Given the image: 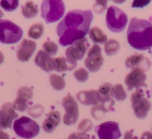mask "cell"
I'll return each mask as SVG.
<instances>
[{
	"label": "cell",
	"instance_id": "cell-1",
	"mask_svg": "<svg viewBox=\"0 0 152 139\" xmlns=\"http://www.w3.org/2000/svg\"><path fill=\"white\" fill-rule=\"evenodd\" d=\"M93 20L90 10H72L64 16L57 26L59 43L63 46H71L77 40L85 38Z\"/></svg>",
	"mask_w": 152,
	"mask_h": 139
},
{
	"label": "cell",
	"instance_id": "cell-2",
	"mask_svg": "<svg viewBox=\"0 0 152 139\" xmlns=\"http://www.w3.org/2000/svg\"><path fill=\"white\" fill-rule=\"evenodd\" d=\"M127 39L131 47L148 50L152 47V23L146 20L133 17L127 32Z\"/></svg>",
	"mask_w": 152,
	"mask_h": 139
},
{
	"label": "cell",
	"instance_id": "cell-3",
	"mask_svg": "<svg viewBox=\"0 0 152 139\" xmlns=\"http://www.w3.org/2000/svg\"><path fill=\"white\" fill-rule=\"evenodd\" d=\"M64 12L65 5L61 0H46L42 2L41 16L48 24L61 20Z\"/></svg>",
	"mask_w": 152,
	"mask_h": 139
},
{
	"label": "cell",
	"instance_id": "cell-4",
	"mask_svg": "<svg viewBox=\"0 0 152 139\" xmlns=\"http://www.w3.org/2000/svg\"><path fill=\"white\" fill-rule=\"evenodd\" d=\"M23 35L21 28L8 20H0V42L5 44H14L20 41Z\"/></svg>",
	"mask_w": 152,
	"mask_h": 139
},
{
	"label": "cell",
	"instance_id": "cell-5",
	"mask_svg": "<svg viewBox=\"0 0 152 139\" xmlns=\"http://www.w3.org/2000/svg\"><path fill=\"white\" fill-rule=\"evenodd\" d=\"M127 14L116 6L108 8L106 15V24L108 29L113 32L119 33L124 31L128 23Z\"/></svg>",
	"mask_w": 152,
	"mask_h": 139
},
{
	"label": "cell",
	"instance_id": "cell-6",
	"mask_svg": "<svg viewBox=\"0 0 152 139\" xmlns=\"http://www.w3.org/2000/svg\"><path fill=\"white\" fill-rule=\"evenodd\" d=\"M13 128L19 137L26 139L33 138L40 132V126L37 122L26 116L16 120Z\"/></svg>",
	"mask_w": 152,
	"mask_h": 139
},
{
	"label": "cell",
	"instance_id": "cell-7",
	"mask_svg": "<svg viewBox=\"0 0 152 139\" xmlns=\"http://www.w3.org/2000/svg\"><path fill=\"white\" fill-rule=\"evenodd\" d=\"M131 101L136 117L140 119L145 118L151 108V102L145 97V93L142 89H137L131 94Z\"/></svg>",
	"mask_w": 152,
	"mask_h": 139
},
{
	"label": "cell",
	"instance_id": "cell-8",
	"mask_svg": "<svg viewBox=\"0 0 152 139\" xmlns=\"http://www.w3.org/2000/svg\"><path fill=\"white\" fill-rule=\"evenodd\" d=\"M66 113L64 115V124L66 126H72L77 122L79 116V110L77 101L71 95H67L61 102Z\"/></svg>",
	"mask_w": 152,
	"mask_h": 139
},
{
	"label": "cell",
	"instance_id": "cell-9",
	"mask_svg": "<svg viewBox=\"0 0 152 139\" xmlns=\"http://www.w3.org/2000/svg\"><path fill=\"white\" fill-rule=\"evenodd\" d=\"M95 129L99 139H118L122 136L119 124L114 121L102 123Z\"/></svg>",
	"mask_w": 152,
	"mask_h": 139
},
{
	"label": "cell",
	"instance_id": "cell-10",
	"mask_svg": "<svg viewBox=\"0 0 152 139\" xmlns=\"http://www.w3.org/2000/svg\"><path fill=\"white\" fill-rule=\"evenodd\" d=\"M104 64V58L102 54V49L97 44L92 46L88 51V54L84 61V65L90 72H97Z\"/></svg>",
	"mask_w": 152,
	"mask_h": 139
},
{
	"label": "cell",
	"instance_id": "cell-11",
	"mask_svg": "<svg viewBox=\"0 0 152 139\" xmlns=\"http://www.w3.org/2000/svg\"><path fill=\"white\" fill-rule=\"evenodd\" d=\"M87 50V39L86 38L75 42L66 50L67 59L72 61H77L82 59Z\"/></svg>",
	"mask_w": 152,
	"mask_h": 139
},
{
	"label": "cell",
	"instance_id": "cell-12",
	"mask_svg": "<svg viewBox=\"0 0 152 139\" xmlns=\"http://www.w3.org/2000/svg\"><path fill=\"white\" fill-rule=\"evenodd\" d=\"M147 76L143 71L135 69L131 70V72L125 77V84L128 87V90L131 91L133 89H140L141 88H147L145 80Z\"/></svg>",
	"mask_w": 152,
	"mask_h": 139
},
{
	"label": "cell",
	"instance_id": "cell-13",
	"mask_svg": "<svg viewBox=\"0 0 152 139\" xmlns=\"http://www.w3.org/2000/svg\"><path fill=\"white\" fill-rule=\"evenodd\" d=\"M18 118V114L13 108L12 104L6 102L0 109V130L11 128L13 121Z\"/></svg>",
	"mask_w": 152,
	"mask_h": 139
},
{
	"label": "cell",
	"instance_id": "cell-14",
	"mask_svg": "<svg viewBox=\"0 0 152 139\" xmlns=\"http://www.w3.org/2000/svg\"><path fill=\"white\" fill-rule=\"evenodd\" d=\"M33 91L28 87L20 88L17 92V96L12 104L14 110L23 112L28 109V102L31 99Z\"/></svg>",
	"mask_w": 152,
	"mask_h": 139
},
{
	"label": "cell",
	"instance_id": "cell-15",
	"mask_svg": "<svg viewBox=\"0 0 152 139\" xmlns=\"http://www.w3.org/2000/svg\"><path fill=\"white\" fill-rule=\"evenodd\" d=\"M125 65L127 68L135 70L138 69L140 71L145 72L150 69L151 62L148 58L145 57L142 54L132 55L128 57L125 61Z\"/></svg>",
	"mask_w": 152,
	"mask_h": 139
},
{
	"label": "cell",
	"instance_id": "cell-16",
	"mask_svg": "<svg viewBox=\"0 0 152 139\" xmlns=\"http://www.w3.org/2000/svg\"><path fill=\"white\" fill-rule=\"evenodd\" d=\"M114 104L115 102L111 97H102V102L91 109L92 116L96 120L102 119L107 112L114 110Z\"/></svg>",
	"mask_w": 152,
	"mask_h": 139
},
{
	"label": "cell",
	"instance_id": "cell-17",
	"mask_svg": "<svg viewBox=\"0 0 152 139\" xmlns=\"http://www.w3.org/2000/svg\"><path fill=\"white\" fill-rule=\"evenodd\" d=\"M37 49V43L28 39H23L17 51V57L19 61L26 62L30 60Z\"/></svg>",
	"mask_w": 152,
	"mask_h": 139
},
{
	"label": "cell",
	"instance_id": "cell-18",
	"mask_svg": "<svg viewBox=\"0 0 152 139\" xmlns=\"http://www.w3.org/2000/svg\"><path fill=\"white\" fill-rule=\"evenodd\" d=\"M34 63L45 72L49 73L52 71H55L56 69L55 58H52L43 50H40L37 52L34 58Z\"/></svg>",
	"mask_w": 152,
	"mask_h": 139
},
{
	"label": "cell",
	"instance_id": "cell-19",
	"mask_svg": "<svg viewBox=\"0 0 152 139\" xmlns=\"http://www.w3.org/2000/svg\"><path fill=\"white\" fill-rule=\"evenodd\" d=\"M76 98L83 105L85 106H96L102 102V97L98 90H83L76 95Z\"/></svg>",
	"mask_w": 152,
	"mask_h": 139
},
{
	"label": "cell",
	"instance_id": "cell-20",
	"mask_svg": "<svg viewBox=\"0 0 152 139\" xmlns=\"http://www.w3.org/2000/svg\"><path fill=\"white\" fill-rule=\"evenodd\" d=\"M56 61V69L55 71L58 73H63L67 71H72L75 68L77 63L75 61H72L70 60L67 59L66 58H55Z\"/></svg>",
	"mask_w": 152,
	"mask_h": 139
},
{
	"label": "cell",
	"instance_id": "cell-21",
	"mask_svg": "<svg viewBox=\"0 0 152 139\" xmlns=\"http://www.w3.org/2000/svg\"><path fill=\"white\" fill-rule=\"evenodd\" d=\"M90 38L96 43H105L107 41V36L103 31L97 26L91 28L89 31Z\"/></svg>",
	"mask_w": 152,
	"mask_h": 139
},
{
	"label": "cell",
	"instance_id": "cell-22",
	"mask_svg": "<svg viewBox=\"0 0 152 139\" xmlns=\"http://www.w3.org/2000/svg\"><path fill=\"white\" fill-rule=\"evenodd\" d=\"M39 13L37 5L34 4L31 1L26 2L24 6L22 8V14L26 19H31L35 17Z\"/></svg>",
	"mask_w": 152,
	"mask_h": 139
},
{
	"label": "cell",
	"instance_id": "cell-23",
	"mask_svg": "<svg viewBox=\"0 0 152 139\" xmlns=\"http://www.w3.org/2000/svg\"><path fill=\"white\" fill-rule=\"evenodd\" d=\"M105 53L109 56L116 55L120 49V44L115 39H110L104 43V46Z\"/></svg>",
	"mask_w": 152,
	"mask_h": 139
},
{
	"label": "cell",
	"instance_id": "cell-24",
	"mask_svg": "<svg viewBox=\"0 0 152 139\" xmlns=\"http://www.w3.org/2000/svg\"><path fill=\"white\" fill-rule=\"evenodd\" d=\"M43 32H44V26L42 23H35L32 25L28 29V35L29 38L34 40L40 39L43 36Z\"/></svg>",
	"mask_w": 152,
	"mask_h": 139
},
{
	"label": "cell",
	"instance_id": "cell-25",
	"mask_svg": "<svg viewBox=\"0 0 152 139\" xmlns=\"http://www.w3.org/2000/svg\"><path fill=\"white\" fill-rule=\"evenodd\" d=\"M110 96L118 101H123L126 99L127 93L121 84H116L113 86L110 92Z\"/></svg>",
	"mask_w": 152,
	"mask_h": 139
},
{
	"label": "cell",
	"instance_id": "cell-26",
	"mask_svg": "<svg viewBox=\"0 0 152 139\" xmlns=\"http://www.w3.org/2000/svg\"><path fill=\"white\" fill-rule=\"evenodd\" d=\"M49 82L54 89L57 90H62L66 87V82L61 76L52 74L49 76Z\"/></svg>",
	"mask_w": 152,
	"mask_h": 139
},
{
	"label": "cell",
	"instance_id": "cell-27",
	"mask_svg": "<svg viewBox=\"0 0 152 139\" xmlns=\"http://www.w3.org/2000/svg\"><path fill=\"white\" fill-rule=\"evenodd\" d=\"M0 6L2 7L5 11H14L19 6L18 0H2L0 2Z\"/></svg>",
	"mask_w": 152,
	"mask_h": 139
},
{
	"label": "cell",
	"instance_id": "cell-28",
	"mask_svg": "<svg viewBox=\"0 0 152 139\" xmlns=\"http://www.w3.org/2000/svg\"><path fill=\"white\" fill-rule=\"evenodd\" d=\"M43 51L46 54L51 55H55L58 51V46L55 42L46 41L43 45Z\"/></svg>",
	"mask_w": 152,
	"mask_h": 139
},
{
	"label": "cell",
	"instance_id": "cell-29",
	"mask_svg": "<svg viewBox=\"0 0 152 139\" xmlns=\"http://www.w3.org/2000/svg\"><path fill=\"white\" fill-rule=\"evenodd\" d=\"M93 128V124L90 120L84 119L80 122L78 126V132L82 134H87V132L90 131Z\"/></svg>",
	"mask_w": 152,
	"mask_h": 139
},
{
	"label": "cell",
	"instance_id": "cell-30",
	"mask_svg": "<svg viewBox=\"0 0 152 139\" xmlns=\"http://www.w3.org/2000/svg\"><path fill=\"white\" fill-rule=\"evenodd\" d=\"M74 77L80 82H85L89 78L88 71L83 67H80L74 72Z\"/></svg>",
	"mask_w": 152,
	"mask_h": 139
},
{
	"label": "cell",
	"instance_id": "cell-31",
	"mask_svg": "<svg viewBox=\"0 0 152 139\" xmlns=\"http://www.w3.org/2000/svg\"><path fill=\"white\" fill-rule=\"evenodd\" d=\"M44 112V108L41 105H35V106H31L28 109V113L29 115L34 118H39L41 116Z\"/></svg>",
	"mask_w": 152,
	"mask_h": 139
},
{
	"label": "cell",
	"instance_id": "cell-32",
	"mask_svg": "<svg viewBox=\"0 0 152 139\" xmlns=\"http://www.w3.org/2000/svg\"><path fill=\"white\" fill-rule=\"evenodd\" d=\"M46 119L57 127L61 124V113L58 111H51Z\"/></svg>",
	"mask_w": 152,
	"mask_h": 139
},
{
	"label": "cell",
	"instance_id": "cell-33",
	"mask_svg": "<svg viewBox=\"0 0 152 139\" xmlns=\"http://www.w3.org/2000/svg\"><path fill=\"white\" fill-rule=\"evenodd\" d=\"M112 85L110 83H104L99 88V93L102 97H111L110 92L112 90Z\"/></svg>",
	"mask_w": 152,
	"mask_h": 139
},
{
	"label": "cell",
	"instance_id": "cell-34",
	"mask_svg": "<svg viewBox=\"0 0 152 139\" xmlns=\"http://www.w3.org/2000/svg\"><path fill=\"white\" fill-rule=\"evenodd\" d=\"M107 1H97L93 5V10L96 14H102L107 8Z\"/></svg>",
	"mask_w": 152,
	"mask_h": 139
},
{
	"label": "cell",
	"instance_id": "cell-35",
	"mask_svg": "<svg viewBox=\"0 0 152 139\" xmlns=\"http://www.w3.org/2000/svg\"><path fill=\"white\" fill-rule=\"evenodd\" d=\"M151 1H134L132 4V8H143L145 5H148Z\"/></svg>",
	"mask_w": 152,
	"mask_h": 139
},
{
	"label": "cell",
	"instance_id": "cell-36",
	"mask_svg": "<svg viewBox=\"0 0 152 139\" xmlns=\"http://www.w3.org/2000/svg\"><path fill=\"white\" fill-rule=\"evenodd\" d=\"M140 139H152V133L151 132H145L142 134Z\"/></svg>",
	"mask_w": 152,
	"mask_h": 139
},
{
	"label": "cell",
	"instance_id": "cell-37",
	"mask_svg": "<svg viewBox=\"0 0 152 139\" xmlns=\"http://www.w3.org/2000/svg\"><path fill=\"white\" fill-rule=\"evenodd\" d=\"M123 139H137V138H134V135H133V130L131 131H128L125 132V137Z\"/></svg>",
	"mask_w": 152,
	"mask_h": 139
},
{
	"label": "cell",
	"instance_id": "cell-38",
	"mask_svg": "<svg viewBox=\"0 0 152 139\" xmlns=\"http://www.w3.org/2000/svg\"><path fill=\"white\" fill-rule=\"evenodd\" d=\"M0 139H10L9 135L2 130H0Z\"/></svg>",
	"mask_w": 152,
	"mask_h": 139
},
{
	"label": "cell",
	"instance_id": "cell-39",
	"mask_svg": "<svg viewBox=\"0 0 152 139\" xmlns=\"http://www.w3.org/2000/svg\"><path fill=\"white\" fill-rule=\"evenodd\" d=\"M78 139H91L89 135L87 134H82V133H77Z\"/></svg>",
	"mask_w": 152,
	"mask_h": 139
},
{
	"label": "cell",
	"instance_id": "cell-40",
	"mask_svg": "<svg viewBox=\"0 0 152 139\" xmlns=\"http://www.w3.org/2000/svg\"><path fill=\"white\" fill-rule=\"evenodd\" d=\"M68 139H78V135H77L76 132H72L69 136Z\"/></svg>",
	"mask_w": 152,
	"mask_h": 139
},
{
	"label": "cell",
	"instance_id": "cell-41",
	"mask_svg": "<svg viewBox=\"0 0 152 139\" xmlns=\"http://www.w3.org/2000/svg\"><path fill=\"white\" fill-rule=\"evenodd\" d=\"M4 59H5V57H4L3 53H2V52L0 51V64L3 63Z\"/></svg>",
	"mask_w": 152,
	"mask_h": 139
},
{
	"label": "cell",
	"instance_id": "cell-42",
	"mask_svg": "<svg viewBox=\"0 0 152 139\" xmlns=\"http://www.w3.org/2000/svg\"><path fill=\"white\" fill-rule=\"evenodd\" d=\"M3 15H4L3 12L2 11V10H0V20H1V18H2V17H3Z\"/></svg>",
	"mask_w": 152,
	"mask_h": 139
},
{
	"label": "cell",
	"instance_id": "cell-43",
	"mask_svg": "<svg viewBox=\"0 0 152 139\" xmlns=\"http://www.w3.org/2000/svg\"><path fill=\"white\" fill-rule=\"evenodd\" d=\"M151 53H152V51H151Z\"/></svg>",
	"mask_w": 152,
	"mask_h": 139
}]
</instances>
